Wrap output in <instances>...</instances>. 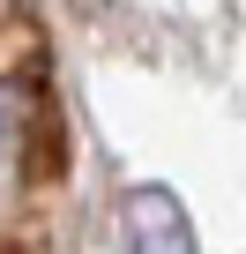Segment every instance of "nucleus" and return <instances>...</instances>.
<instances>
[{
  "label": "nucleus",
  "instance_id": "4",
  "mask_svg": "<svg viewBox=\"0 0 246 254\" xmlns=\"http://www.w3.org/2000/svg\"><path fill=\"white\" fill-rule=\"evenodd\" d=\"M0 254H45L38 239H0Z\"/></svg>",
  "mask_w": 246,
  "mask_h": 254
},
{
  "label": "nucleus",
  "instance_id": "1",
  "mask_svg": "<svg viewBox=\"0 0 246 254\" xmlns=\"http://www.w3.org/2000/svg\"><path fill=\"white\" fill-rule=\"evenodd\" d=\"M119 239H127V254H194L187 209H179L164 187L127 194V209H119Z\"/></svg>",
  "mask_w": 246,
  "mask_h": 254
},
{
  "label": "nucleus",
  "instance_id": "2",
  "mask_svg": "<svg viewBox=\"0 0 246 254\" xmlns=\"http://www.w3.org/2000/svg\"><path fill=\"white\" fill-rule=\"evenodd\" d=\"M45 67V30L30 0H0V75H38Z\"/></svg>",
  "mask_w": 246,
  "mask_h": 254
},
{
  "label": "nucleus",
  "instance_id": "3",
  "mask_svg": "<svg viewBox=\"0 0 246 254\" xmlns=\"http://www.w3.org/2000/svg\"><path fill=\"white\" fill-rule=\"evenodd\" d=\"M8 157H15V120H8V105H0V172H8Z\"/></svg>",
  "mask_w": 246,
  "mask_h": 254
}]
</instances>
